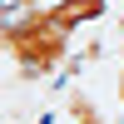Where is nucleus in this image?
<instances>
[{"label": "nucleus", "mask_w": 124, "mask_h": 124, "mask_svg": "<svg viewBox=\"0 0 124 124\" xmlns=\"http://www.w3.org/2000/svg\"><path fill=\"white\" fill-rule=\"evenodd\" d=\"M0 40L25 79H45L70 60V35L50 20V10H10L0 25Z\"/></svg>", "instance_id": "obj_1"}, {"label": "nucleus", "mask_w": 124, "mask_h": 124, "mask_svg": "<svg viewBox=\"0 0 124 124\" xmlns=\"http://www.w3.org/2000/svg\"><path fill=\"white\" fill-rule=\"evenodd\" d=\"M104 15H109V0H55V5H50V20H55L70 40H75L85 25L104 20Z\"/></svg>", "instance_id": "obj_2"}, {"label": "nucleus", "mask_w": 124, "mask_h": 124, "mask_svg": "<svg viewBox=\"0 0 124 124\" xmlns=\"http://www.w3.org/2000/svg\"><path fill=\"white\" fill-rule=\"evenodd\" d=\"M70 124H104V114L94 109V99H89V94H79V89H75V94H70Z\"/></svg>", "instance_id": "obj_3"}, {"label": "nucleus", "mask_w": 124, "mask_h": 124, "mask_svg": "<svg viewBox=\"0 0 124 124\" xmlns=\"http://www.w3.org/2000/svg\"><path fill=\"white\" fill-rule=\"evenodd\" d=\"M55 0H10V10H50Z\"/></svg>", "instance_id": "obj_4"}, {"label": "nucleus", "mask_w": 124, "mask_h": 124, "mask_svg": "<svg viewBox=\"0 0 124 124\" xmlns=\"http://www.w3.org/2000/svg\"><path fill=\"white\" fill-rule=\"evenodd\" d=\"M114 94H119V109H124V55H119V79H114Z\"/></svg>", "instance_id": "obj_5"}]
</instances>
